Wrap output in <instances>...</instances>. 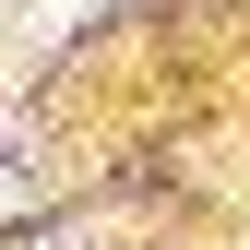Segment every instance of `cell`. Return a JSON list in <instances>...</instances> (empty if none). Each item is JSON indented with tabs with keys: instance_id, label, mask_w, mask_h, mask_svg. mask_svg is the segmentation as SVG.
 Returning <instances> with one entry per match:
<instances>
[{
	"instance_id": "6da1fadb",
	"label": "cell",
	"mask_w": 250,
	"mask_h": 250,
	"mask_svg": "<svg viewBox=\"0 0 250 250\" xmlns=\"http://www.w3.org/2000/svg\"><path fill=\"white\" fill-rule=\"evenodd\" d=\"M72 12H96V0H36V12H24V24H36V36H60V24H72Z\"/></svg>"
}]
</instances>
